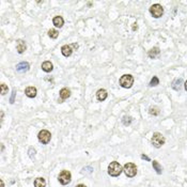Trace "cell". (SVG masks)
Returning a JSON list of instances; mask_svg holds the SVG:
<instances>
[{
  "label": "cell",
  "mask_w": 187,
  "mask_h": 187,
  "mask_svg": "<svg viewBox=\"0 0 187 187\" xmlns=\"http://www.w3.org/2000/svg\"><path fill=\"white\" fill-rule=\"evenodd\" d=\"M123 171L122 166L118 163V161H112L110 163V165L108 166V173L111 177H119L121 172Z\"/></svg>",
  "instance_id": "obj_1"
},
{
  "label": "cell",
  "mask_w": 187,
  "mask_h": 187,
  "mask_svg": "<svg viewBox=\"0 0 187 187\" xmlns=\"http://www.w3.org/2000/svg\"><path fill=\"white\" fill-rule=\"evenodd\" d=\"M123 171L125 172L126 177H134L136 175V173H137V167H136V165L133 164V163H127V164L124 165Z\"/></svg>",
  "instance_id": "obj_2"
},
{
  "label": "cell",
  "mask_w": 187,
  "mask_h": 187,
  "mask_svg": "<svg viewBox=\"0 0 187 187\" xmlns=\"http://www.w3.org/2000/svg\"><path fill=\"white\" fill-rule=\"evenodd\" d=\"M133 84H134V78H133L132 75L125 74V75H123L122 77L120 78V84H121L123 88L128 89V88L132 87Z\"/></svg>",
  "instance_id": "obj_3"
},
{
  "label": "cell",
  "mask_w": 187,
  "mask_h": 187,
  "mask_svg": "<svg viewBox=\"0 0 187 187\" xmlns=\"http://www.w3.org/2000/svg\"><path fill=\"white\" fill-rule=\"evenodd\" d=\"M165 143V137L161 135L160 133H154L153 137H152V144L154 145L155 148H160L161 145H164Z\"/></svg>",
  "instance_id": "obj_4"
},
{
  "label": "cell",
  "mask_w": 187,
  "mask_h": 187,
  "mask_svg": "<svg viewBox=\"0 0 187 187\" xmlns=\"http://www.w3.org/2000/svg\"><path fill=\"white\" fill-rule=\"evenodd\" d=\"M71 179H72V175H71V172L68 170H63L60 172L58 177V180L59 182L62 184V185H68V184L71 183Z\"/></svg>",
  "instance_id": "obj_5"
},
{
  "label": "cell",
  "mask_w": 187,
  "mask_h": 187,
  "mask_svg": "<svg viewBox=\"0 0 187 187\" xmlns=\"http://www.w3.org/2000/svg\"><path fill=\"white\" fill-rule=\"evenodd\" d=\"M150 13L153 15V17L155 18H159V17L163 16L164 14V9L161 7L160 4H153L151 8H150Z\"/></svg>",
  "instance_id": "obj_6"
},
{
  "label": "cell",
  "mask_w": 187,
  "mask_h": 187,
  "mask_svg": "<svg viewBox=\"0 0 187 187\" xmlns=\"http://www.w3.org/2000/svg\"><path fill=\"white\" fill-rule=\"evenodd\" d=\"M38 138H39L40 142H42L43 144H47V143L50 141L52 135H50V133H49L48 130H46V129H42V130L39 133Z\"/></svg>",
  "instance_id": "obj_7"
},
{
  "label": "cell",
  "mask_w": 187,
  "mask_h": 187,
  "mask_svg": "<svg viewBox=\"0 0 187 187\" xmlns=\"http://www.w3.org/2000/svg\"><path fill=\"white\" fill-rule=\"evenodd\" d=\"M30 65L28 62H20V63H18V64L16 65V71L20 72V73H25V72H27L28 70H29Z\"/></svg>",
  "instance_id": "obj_8"
},
{
  "label": "cell",
  "mask_w": 187,
  "mask_h": 187,
  "mask_svg": "<svg viewBox=\"0 0 187 187\" xmlns=\"http://www.w3.org/2000/svg\"><path fill=\"white\" fill-rule=\"evenodd\" d=\"M61 52L62 55L64 57H70L73 52V45H64L61 47Z\"/></svg>",
  "instance_id": "obj_9"
},
{
  "label": "cell",
  "mask_w": 187,
  "mask_h": 187,
  "mask_svg": "<svg viewBox=\"0 0 187 187\" xmlns=\"http://www.w3.org/2000/svg\"><path fill=\"white\" fill-rule=\"evenodd\" d=\"M107 95H108V93H107V91L105 90V89H100V90L96 92V97L100 102H103V100H106Z\"/></svg>",
  "instance_id": "obj_10"
},
{
  "label": "cell",
  "mask_w": 187,
  "mask_h": 187,
  "mask_svg": "<svg viewBox=\"0 0 187 187\" xmlns=\"http://www.w3.org/2000/svg\"><path fill=\"white\" fill-rule=\"evenodd\" d=\"M27 46H26V43L24 42L23 40H18L16 43V49L18 54H23L25 50H26Z\"/></svg>",
  "instance_id": "obj_11"
},
{
  "label": "cell",
  "mask_w": 187,
  "mask_h": 187,
  "mask_svg": "<svg viewBox=\"0 0 187 187\" xmlns=\"http://www.w3.org/2000/svg\"><path fill=\"white\" fill-rule=\"evenodd\" d=\"M70 96H71V91H70V89H68V88H63V89H61V90H60V97H61V102L63 100H68ZM61 102H60V103H61Z\"/></svg>",
  "instance_id": "obj_12"
},
{
  "label": "cell",
  "mask_w": 187,
  "mask_h": 187,
  "mask_svg": "<svg viewBox=\"0 0 187 187\" xmlns=\"http://www.w3.org/2000/svg\"><path fill=\"white\" fill-rule=\"evenodd\" d=\"M25 93L28 97L30 98H33V97L36 96V88L34 87H28L26 88V90H25Z\"/></svg>",
  "instance_id": "obj_13"
},
{
  "label": "cell",
  "mask_w": 187,
  "mask_h": 187,
  "mask_svg": "<svg viewBox=\"0 0 187 187\" xmlns=\"http://www.w3.org/2000/svg\"><path fill=\"white\" fill-rule=\"evenodd\" d=\"M159 54H160V50H159V48L158 47H153L152 49H150L149 50V57L151 59H155L157 58L158 56H159Z\"/></svg>",
  "instance_id": "obj_14"
},
{
  "label": "cell",
  "mask_w": 187,
  "mask_h": 187,
  "mask_svg": "<svg viewBox=\"0 0 187 187\" xmlns=\"http://www.w3.org/2000/svg\"><path fill=\"white\" fill-rule=\"evenodd\" d=\"M52 68H54V66H52V63L50 61H45L42 63V70L44 72H46V73L52 72Z\"/></svg>",
  "instance_id": "obj_15"
},
{
  "label": "cell",
  "mask_w": 187,
  "mask_h": 187,
  "mask_svg": "<svg viewBox=\"0 0 187 187\" xmlns=\"http://www.w3.org/2000/svg\"><path fill=\"white\" fill-rule=\"evenodd\" d=\"M182 84H183L182 78H177V79L173 80V82H172V88H173L174 90L180 91L181 89H182Z\"/></svg>",
  "instance_id": "obj_16"
},
{
  "label": "cell",
  "mask_w": 187,
  "mask_h": 187,
  "mask_svg": "<svg viewBox=\"0 0 187 187\" xmlns=\"http://www.w3.org/2000/svg\"><path fill=\"white\" fill-rule=\"evenodd\" d=\"M52 24H54L56 27L61 28V27L63 26V24H64V20H63V18H62L61 16H56L54 17V20H52Z\"/></svg>",
  "instance_id": "obj_17"
},
{
  "label": "cell",
  "mask_w": 187,
  "mask_h": 187,
  "mask_svg": "<svg viewBox=\"0 0 187 187\" xmlns=\"http://www.w3.org/2000/svg\"><path fill=\"white\" fill-rule=\"evenodd\" d=\"M46 186V181L43 177H38L34 181V187H45Z\"/></svg>",
  "instance_id": "obj_18"
},
{
  "label": "cell",
  "mask_w": 187,
  "mask_h": 187,
  "mask_svg": "<svg viewBox=\"0 0 187 187\" xmlns=\"http://www.w3.org/2000/svg\"><path fill=\"white\" fill-rule=\"evenodd\" d=\"M153 168H154V170L156 171L158 174H161V172H163V168H161L160 165L158 164V161L153 160Z\"/></svg>",
  "instance_id": "obj_19"
},
{
  "label": "cell",
  "mask_w": 187,
  "mask_h": 187,
  "mask_svg": "<svg viewBox=\"0 0 187 187\" xmlns=\"http://www.w3.org/2000/svg\"><path fill=\"white\" fill-rule=\"evenodd\" d=\"M48 36L49 38H52V39H57L59 36V32L56 29H50L48 31Z\"/></svg>",
  "instance_id": "obj_20"
},
{
  "label": "cell",
  "mask_w": 187,
  "mask_h": 187,
  "mask_svg": "<svg viewBox=\"0 0 187 187\" xmlns=\"http://www.w3.org/2000/svg\"><path fill=\"white\" fill-rule=\"evenodd\" d=\"M158 84H159V79H158V77L153 76V78H152L151 81H150V86H151V87H155V86H157Z\"/></svg>",
  "instance_id": "obj_21"
},
{
  "label": "cell",
  "mask_w": 187,
  "mask_h": 187,
  "mask_svg": "<svg viewBox=\"0 0 187 187\" xmlns=\"http://www.w3.org/2000/svg\"><path fill=\"white\" fill-rule=\"evenodd\" d=\"M132 121H133V119L130 118V117L125 116L124 118H123V124H124V125H129V124L132 123Z\"/></svg>",
  "instance_id": "obj_22"
},
{
  "label": "cell",
  "mask_w": 187,
  "mask_h": 187,
  "mask_svg": "<svg viewBox=\"0 0 187 187\" xmlns=\"http://www.w3.org/2000/svg\"><path fill=\"white\" fill-rule=\"evenodd\" d=\"M1 95H4L6 93H8V87L6 84H1Z\"/></svg>",
  "instance_id": "obj_23"
},
{
  "label": "cell",
  "mask_w": 187,
  "mask_h": 187,
  "mask_svg": "<svg viewBox=\"0 0 187 187\" xmlns=\"http://www.w3.org/2000/svg\"><path fill=\"white\" fill-rule=\"evenodd\" d=\"M150 113L153 114V116H157L158 113H159V110H158L156 107H154V108H150Z\"/></svg>",
  "instance_id": "obj_24"
},
{
  "label": "cell",
  "mask_w": 187,
  "mask_h": 187,
  "mask_svg": "<svg viewBox=\"0 0 187 187\" xmlns=\"http://www.w3.org/2000/svg\"><path fill=\"white\" fill-rule=\"evenodd\" d=\"M32 153H33V155H36V150H34L33 148H30V150H29V155H30V157H31V158H33Z\"/></svg>",
  "instance_id": "obj_25"
},
{
  "label": "cell",
  "mask_w": 187,
  "mask_h": 187,
  "mask_svg": "<svg viewBox=\"0 0 187 187\" xmlns=\"http://www.w3.org/2000/svg\"><path fill=\"white\" fill-rule=\"evenodd\" d=\"M15 94H16V91L13 90V92H12V96H11V103L12 104L14 103V97H15Z\"/></svg>",
  "instance_id": "obj_26"
},
{
  "label": "cell",
  "mask_w": 187,
  "mask_h": 187,
  "mask_svg": "<svg viewBox=\"0 0 187 187\" xmlns=\"http://www.w3.org/2000/svg\"><path fill=\"white\" fill-rule=\"evenodd\" d=\"M141 158H143V159H145V160H148V161H150V158L147 156V155H144V154H142L141 155Z\"/></svg>",
  "instance_id": "obj_27"
},
{
  "label": "cell",
  "mask_w": 187,
  "mask_h": 187,
  "mask_svg": "<svg viewBox=\"0 0 187 187\" xmlns=\"http://www.w3.org/2000/svg\"><path fill=\"white\" fill-rule=\"evenodd\" d=\"M76 187H87L86 185H84V184H79V185H77Z\"/></svg>",
  "instance_id": "obj_28"
},
{
  "label": "cell",
  "mask_w": 187,
  "mask_h": 187,
  "mask_svg": "<svg viewBox=\"0 0 187 187\" xmlns=\"http://www.w3.org/2000/svg\"><path fill=\"white\" fill-rule=\"evenodd\" d=\"M0 183H1V187H4V183L2 180H0Z\"/></svg>",
  "instance_id": "obj_29"
},
{
  "label": "cell",
  "mask_w": 187,
  "mask_h": 187,
  "mask_svg": "<svg viewBox=\"0 0 187 187\" xmlns=\"http://www.w3.org/2000/svg\"><path fill=\"white\" fill-rule=\"evenodd\" d=\"M185 90L187 91V81H186V82H185Z\"/></svg>",
  "instance_id": "obj_30"
}]
</instances>
